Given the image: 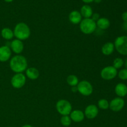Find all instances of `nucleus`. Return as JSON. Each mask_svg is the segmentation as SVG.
Here are the masks:
<instances>
[{
	"mask_svg": "<svg viewBox=\"0 0 127 127\" xmlns=\"http://www.w3.org/2000/svg\"><path fill=\"white\" fill-rule=\"evenodd\" d=\"M9 67L15 73H22L28 68V62L25 57L16 55L10 59Z\"/></svg>",
	"mask_w": 127,
	"mask_h": 127,
	"instance_id": "1",
	"label": "nucleus"
},
{
	"mask_svg": "<svg viewBox=\"0 0 127 127\" xmlns=\"http://www.w3.org/2000/svg\"><path fill=\"white\" fill-rule=\"evenodd\" d=\"M13 32L14 35L16 39L21 41L28 39L31 34L30 27L24 22H19L14 27Z\"/></svg>",
	"mask_w": 127,
	"mask_h": 127,
	"instance_id": "2",
	"label": "nucleus"
},
{
	"mask_svg": "<svg viewBox=\"0 0 127 127\" xmlns=\"http://www.w3.org/2000/svg\"><path fill=\"white\" fill-rule=\"evenodd\" d=\"M79 29L81 32L84 34H91L96 31V22L91 18L83 19L79 24Z\"/></svg>",
	"mask_w": 127,
	"mask_h": 127,
	"instance_id": "3",
	"label": "nucleus"
},
{
	"mask_svg": "<svg viewBox=\"0 0 127 127\" xmlns=\"http://www.w3.org/2000/svg\"><path fill=\"white\" fill-rule=\"evenodd\" d=\"M72 105L68 100L65 99H60L56 104V109L57 112L62 116L69 115L71 112Z\"/></svg>",
	"mask_w": 127,
	"mask_h": 127,
	"instance_id": "4",
	"label": "nucleus"
},
{
	"mask_svg": "<svg viewBox=\"0 0 127 127\" xmlns=\"http://www.w3.org/2000/svg\"><path fill=\"white\" fill-rule=\"evenodd\" d=\"M114 44L118 53L122 55H127V36L122 35L117 37Z\"/></svg>",
	"mask_w": 127,
	"mask_h": 127,
	"instance_id": "5",
	"label": "nucleus"
},
{
	"mask_svg": "<svg viewBox=\"0 0 127 127\" xmlns=\"http://www.w3.org/2000/svg\"><path fill=\"white\" fill-rule=\"evenodd\" d=\"M76 87L78 92L84 96H89L93 93V85L88 81L83 80L79 82Z\"/></svg>",
	"mask_w": 127,
	"mask_h": 127,
	"instance_id": "6",
	"label": "nucleus"
},
{
	"mask_svg": "<svg viewBox=\"0 0 127 127\" xmlns=\"http://www.w3.org/2000/svg\"><path fill=\"white\" fill-rule=\"evenodd\" d=\"M117 69L113 66H108L103 68L100 71V76L103 79L110 81L114 79L117 76Z\"/></svg>",
	"mask_w": 127,
	"mask_h": 127,
	"instance_id": "7",
	"label": "nucleus"
},
{
	"mask_svg": "<svg viewBox=\"0 0 127 127\" xmlns=\"http://www.w3.org/2000/svg\"><path fill=\"white\" fill-rule=\"evenodd\" d=\"M26 76L23 73H16L11 79V84L15 89H21L26 84Z\"/></svg>",
	"mask_w": 127,
	"mask_h": 127,
	"instance_id": "8",
	"label": "nucleus"
},
{
	"mask_svg": "<svg viewBox=\"0 0 127 127\" xmlns=\"http://www.w3.org/2000/svg\"><path fill=\"white\" fill-rule=\"evenodd\" d=\"M125 105V100L121 97H115L109 102V109L113 112H119L122 110Z\"/></svg>",
	"mask_w": 127,
	"mask_h": 127,
	"instance_id": "9",
	"label": "nucleus"
},
{
	"mask_svg": "<svg viewBox=\"0 0 127 127\" xmlns=\"http://www.w3.org/2000/svg\"><path fill=\"white\" fill-rule=\"evenodd\" d=\"M84 116L89 120H93L97 117L99 114V109L97 106L94 104H91L86 107L84 112Z\"/></svg>",
	"mask_w": 127,
	"mask_h": 127,
	"instance_id": "10",
	"label": "nucleus"
},
{
	"mask_svg": "<svg viewBox=\"0 0 127 127\" xmlns=\"http://www.w3.org/2000/svg\"><path fill=\"white\" fill-rule=\"evenodd\" d=\"M9 47L12 52L16 55H20L23 52L24 45L22 41L18 39H14L10 42Z\"/></svg>",
	"mask_w": 127,
	"mask_h": 127,
	"instance_id": "11",
	"label": "nucleus"
},
{
	"mask_svg": "<svg viewBox=\"0 0 127 127\" xmlns=\"http://www.w3.org/2000/svg\"><path fill=\"white\" fill-rule=\"evenodd\" d=\"M12 51L6 45L0 47V62H6L11 59Z\"/></svg>",
	"mask_w": 127,
	"mask_h": 127,
	"instance_id": "12",
	"label": "nucleus"
},
{
	"mask_svg": "<svg viewBox=\"0 0 127 127\" xmlns=\"http://www.w3.org/2000/svg\"><path fill=\"white\" fill-rule=\"evenodd\" d=\"M69 117H70L72 122H74L75 123L81 122L85 118L84 112L81 110H72L71 112L69 114Z\"/></svg>",
	"mask_w": 127,
	"mask_h": 127,
	"instance_id": "13",
	"label": "nucleus"
},
{
	"mask_svg": "<svg viewBox=\"0 0 127 127\" xmlns=\"http://www.w3.org/2000/svg\"><path fill=\"white\" fill-rule=\"evenodd\" d=\"M68 19H69V21H70L71 23L76 25L80 24V22L83 20V17H82L80 12L76 11V10H74L69 13Z\"/></svg>",
	"mask_w": 127,
	"mask_h": 127,
	"instance_id": "14",
	"label": "nucleus"
},
{
	"mask_svg": "<svg viewBox=\"0 0 127 127\" xmlns=\"http://www.w3.org/2000/svg\"><path fill=\"white\" fill-rule=\"evenodd\" d=\"M115 93L119 97H124L127 95V86L124 83H118L115 87Z\"/></svg>",
	"mask_w": 127,
	"mask_h": 127,
	"instance_id": "15",
	"label": "nucleus"
},
{
	"mask_svg": "<svg viewBox=\"0 0 127 127\" xmlns=\"http://www.w3.org/2000/svg\"><path fill=\"white\" fill-rule=\"evenodd\" d=\"M40 76L39 71L34 67L27 68L26 70V76L31 80H36Z\"/></svg>",
	"mask_w": 127,
	"mask_h": 127,
	"instance_id": "16",
	"label": "nucleus"
},
{
	"mask_svg": "<svg viewBox=\"0 0 127 127\" xmlns=\"http://www.w3.org/2000/svg\"><path fill=\"white\" fill-rule=\"evenodd\" d=\"M97 28L100 30H106L110 27V22L106 17H100L96 21Z\"/></svg>",
	"mask_w": 127,
	"mask_h": 127,
	"instance_id": "17",
	"label": "nucleus"
},
{
	"mask_svg": "<svg viewBox=\"0 0 127 127\" xmlns=\"http://www.w3.org/2000/svg\"><path fill=\"white\" fill-rule=\"evenodd\" d=\"M115 50L114 44L112 42H107L102 47L101 52L103 55L105 56H109L112 54Z\"/></svg>",
	"mask_w": 127,
	"mask_h": 127,
	"instance_id": "18",
	"label": "nucleus"
},
{
	"mask_svg": "<svg viewBox=\"0 0 127 127\" xmlns=\"http://www.w3.org/2000/svg\"><path fill=\"white\" fill-rule=\"evenodd\" d=\"M80 13L84 19L91 18L93 14V10L89 5L85 4L83 5L81 8Z\"/></svg>",
	"mask_w": 127,
	"mask_h": 127,
	"instance_id": "19",
	"label": "nucleus"
},
{
	"mask_svg": "<svg viewBox=\"0 0 127 127\" xmlns=\"http://www.w3.org/2000/svg\"><path fill=\"white\" fill-rule=\"evenodd\" d=\"M1 35L2 38L6 40H11L14 37L13 31L8 27H4L1 30Z\"/></svg>",
	"mask_w": 127,
	"mask_h": 127,
	"instance_id": "20",
	"label": "nucleus"
},
{
	"mask_svg": "<svg viewBox=\"0 0 127 127\" xmlns=\"http://www.w3.org/2000/svg\"><path fill=\"white\" fill-rule=\"evenodd\" d=\"M66 82L67 84L71 87H75L77 86L79 81V79L74 74H70L67 77Z\"/></svg>",
	"mask_w": 127,
	"mask_h": 127,
	"instance_id": "21",
	"label": "nucleus"
},
{
	"mask_svg": "<svg viewBox=\"0 0 127 127\" xmlns=\"http://www.w3.org/2000/svg\"><path fill=\"white\" fill-rule=\"evenodd\" d=\"M98 108L101 110H107L109 109V102L105 99H101L97 102Z\"/></svg>",
	"mask_w": 127,
	"mask_h": 127,
	"instance_id": "22",
	"label": "nucleus"
},
{
	"mask_svg": "<svg viewBox=\"0 0 127 127\" xmlns=\"http://www.w3.org/2000/svg\"><path fill=\"white\" fill-rule=\"evenodd\" d=\"M72 120L69 115H63L61 117L60 123L63 127H68L70 126L71 124Z\"/></svg>",
	"mask_w": 127,
	"mask_h": 127,
	"instance_id": "23",
	"label": "nucleus"
},
{
	"mask_svg": "<svg viewBox=\"0 0 127 127\" xmlns=\"http://www.w3.org/2000/svg\"><path fill=\"white\" fill-rule=\"evenodd\" d=\"M124 61L122 58H116L113 62V66L115 68V69H118L121 68L122 67L124 66Z\"/></svg>",
	"mask_w": 127,
	"mask_h": 127,
	"instance_id": "24",
	"label": "nucleus"
},
{
	"mask_svg": "<svg viewBox=\"0 0 127 127\" xmlns=\"http://www.w3.org/2000/svg\"><path fill=\"white\" fill-rule=\"evenodd\" d=\"M118 76L122 80H127V69H122L117 74Z\"/></svg>",
	"mask_w": 127,
	"mask_h": 127,
	"instance_id": "25",
	"label": "nucleus"
},
{
	"mask_svg": "<svg viewBox=\"0 0 127 127\" xmlns=\"http://www.w3.org/2000/svg\"><path fill=\"white\" fill-rule=\"evenodd\" d=\"M91 18L93 21H95V22H96V21L100 18V16H99V14L98 13H93V14L92 15Z\"/></svg>",
	"mask_w": 127,
	"mask_h": 127,
	"instance_id": "26",
	"label": "nucleus"
},
{
	"mask_svg": "<svg viewBox=\"0 0 127 127\" xmlns=\"http://www.w3.org/2000/svg\"><path fill=\"white\" fill-rule=\"evenodd\" d=\"M122 18L124 22H127V11L124 12L122 15Z\"/></svg>",
	"mask_w": 127,
	"mask_h": 127,
	"instance_id": "27",
	"label": "nucleus"
},
{
	"mask_svg": "<svg viewBox=\"0 0 127 127\" xmlns=\"http://www.w3.org/2000/svg\"><path fill=\"white\" fill-rule=\"evenodd\" d=\"M122 27L124 31L127 32V22H124L122 25Z\"/></svg>",
	"mask_w": 127,
	"mask_h": 127,
	"instance_id": "28",
	"label": "nucleus"
},
{
	"mask_svg": "<svg viewBox=\"0 0 127 127\" xmlns=\"http://www.w3.org/2000/svg\"><path fill=\"white\" fill-rule=\"evenodd\" d=\"M71 91L73 93H76L78 92V89H77V87H71Z\"/></svg>",
	"mask_w": 127,
	"mask_h": 127,
	"instance_id": "29",
	"label": "nucleus"
},
{
	"mask_svg": "<svg viewBox=\"0 0 127 127\" xmlns=\"http://www.w3.org/2000/svg\"><path fill=\"white\" fill-rule=\"evenodd\" d=\"M82 1H83L84 2H85V3L88 4V3H91V2H93L94 0H82Z\"/></svg>",
	"mask_w": 127,
	"mask_h": 127,
	"instance_id": "30",
	"label": "nucleus"
},
{
	"mask_svg": "<svg viewBox=\"0 0 127 127\" xmlns=\"http://www.w3.org/2000/svg\"><path fill=\"white\" fill-rule=\"evenodd\" d=\"M21 127H33L31 125H29V124H26V125H24L23 126H22Z\"/></svg>",
	"mask_w": 127,
	"mask_h": 127,
	"instance_id": "31",
	"label": "nucleus"
},
{
	"mask_svg": "<svg viewBox=\"0 0 127 127\" xmlns=\"http://www.w3.org/2000/svg\"><path fill=\"white\" fill-rule=\"evenodd\" d=\"M94 1L95 2H96V3H100L102 1V0H94Z\"/></svg>",
	"mask_w": 127,
	"mask_h": 127,
	"instance_id": "32",
	"label": "nucleus"
},
{
	"mask_svg": "<svg viewBox=\"0 0 127 127\" xmlns=\"http://www.w3.org/2000/svg\"><path fill=\"white\" fill-rule=\"evenodd\" d=\"M4 1H6V2H11L14 1V0H4Z\"/></svg>",
	"mask_w": 127,
	"mask_h": 127,
	"instance_id": "33",
	"label": "nucleus"
},
{
	"mask_svg": "<svg viewBox=\"0 0 127 127\" xmlns=\"http://www.w3.org/2000/svg\"><path fill=\"white\" fill-rule=\"evenodd\" d=\"M124 64H125V67H126V68L127 69V58L126 59V60H125V62L124 63Z\"/></svg>",
	"mask_w": 127,
	"mask_h": 127,
	"instance_id": "34",
	"label": "nucleus"
},
{
	"mask_svg": "<svg viewBox=\"0 0 127 127\" xmlns=\"http://www.w3.org/2000/svg\"></svg>",
	"mask_w": 127,
	"mask_h": 127,
	"instance_id": "35",
	"label": "nucleus"
}]
</instances>
